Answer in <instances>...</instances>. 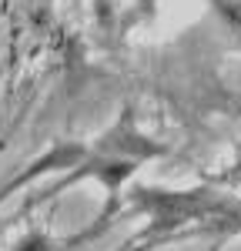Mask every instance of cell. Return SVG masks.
I'll list each match as a JSON object with an SVG mask.
<instances>
[{"mask_svg": "<svg viewBox=\"0 0 241 251\" xmlns=\"http://www.w3.org/2000/svg\"><path fill=\"white\" fill-rule=\"evenodd\" d=\"M131 204L151 225L147 231H178L184 225H221V228H241V201L215 194L208 188L191 191H168V188H134Z\"/></svg>", "mask_w": 241, "mask_h": 251, "instance_id": "6da1fadb", "label": "cell"}, {"mask_svg": "<svg viewBox=\"0 0 241 251\" xmlns=\"http://www.w3.org/2000/svg\"><path fill=\"white\" fill-rule=\"evenodd\" d=\"M211 7L221 14V20L241 37V0H211Z\"/></svg>", "mask_w": 241, "mask_h": 251, "instance_id": "7a4b0ae2", "label": "cell"}, {"mask_svg": "<svg viewBox=\"0 0 241 251\" xmlns=\"http://www.w3.org/2000/svg\"><path fill=\"white\" fill-rule=\"evenodd\" d=\"M14 251H50V238L40 231H30L27 238H20L17 245H14Z\"/></svg>", "mask_w": 241, "mask_h": 251, "instance_id": "3957f363", "label": "cell"}]
</instances>
